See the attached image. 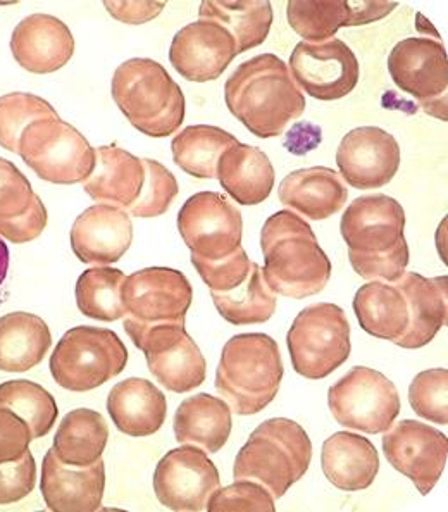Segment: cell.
Instances as JSON below:
<instances>
[{"mask_svg":"<svg viewBox=\"0 0 448 512\" xmlns=\"http://www.w3.org/2000/svg\"><path fill=\"white\" fill-rule=\"evenodd\" d=\"M224 100L230 113L259 138L280 137L307 106L288 64L274 54L240 64L226 80Z\"/></svg>","mask_w":448,"mask_h":512,"instance_id":"6da1fadb","label":"cell"},{"mask_svg":"<svg viewBox=\"0 0 448 512\" xmlns=\"http://www.w3.org/2000/svg\"><path fill=\"white\" fill-rule=\"evenodd\" d=\"M262 275L271 292L288 299H307L323 292L331 278L330 257L304 218L292 211L273 214L261 232Z\"/></svg>","mask_w":448,"mask_h":512,"instance_id":"7a4b0ae2","label":"cell"},{"mask_svg":"<svg viewBox=\"0 0 448 512\" xmlns=\"http://www.w3.org/2000/svg\"><path fill=\"white\" fill-rule=\"evenodd\" d=\"M283 380V361L276 340L264 333H242L224 344L216 390L231 413L252 416L276 399Z\"/></svg>","mask_w":448,"mask_h":512,"instance_id":"3957f363","label":"cell"},{"mask_svg":"<svg viewBox=\"0 0 448 512\" xmlns=\"http://www.w3.org/2000/svg\"><path fill=\"white\" fill-rule=\"evenodd\" d=\"M111 94L119 111L147 137H169L185 121L180 85L152 59L135 57L119 64L112 76Z\"/></svg>","mask_w":448,"mask_h":512,"instance_id":"277c9868","label":"cell"},{"mask_svg":"<svg viewBox=\"0 0 448 512\" xmlns=\"http://www.w3.org/2000/svg\"><path fill=\"white\" fill-rule=\"evenodd\" d=\"M312 444L307 431L292 419L273 418L257 426L235 459V481L259 483L281 499L304 478L311 466Z\"/></svg>","mask_w":448,"mask_h":512,"instance_id":"5b68a950","label":"cell"},{"mask_svg":"<svg viewBox=\"0 0 448 512\" xmlns=\"http://www.w3.org/2000/svg\"><path fill=\"white\" fill-rule=\"evenodd\" d=\"M128 349L112 330L76 326L64 333L50 356V373L69 392H90L121 375Z\"/></svg>","mask_w":448,"mask_h":512,"instance_id":"8992f818","label":"cell"},{"mask_svg":"<svg viewBox=\"0 0 448 512\" xmlns=\"http://www.w3.org/2000/svg\"><path fill=\"white\" fill-rule=\"evenodd\" d=\"M287 344L293 369L307 380H323L349 359V318L330 302L312 304L293 321Z\"/></svg>","mask_w":448,"mask_h":512,"instance_id":"52a82bcc","label":"cell"},{"mask_svg":"<svg viewBox=\"0 0 448 512\" xmlns=\"http://www.w3.org/2000/svg\"><path fill=\"white\" fill-rule=\"evenodd\" d=\"M19 156L45 182L76 185L95 168V149L63 119H42L19 138Z\"/></svg>","mask_w":448,"mask_h":512,"instance_id":"ba28073f","label":"cell"},{"mask_svg":"<svg viewBox=\"0 0 448 512\" xmlns=\"http://www.w3.org/2000/svg\"><path fill=\"white\" fill-rule=\"evenodd\" d=\"M328 406L338 425L380 435L393 425L402 402L399 390L383 373L355 366L328 390Z\"/></svg>","mask_w":448,"mask_h":512,"instance_id":"9c48e42d","label":"cell"},{"mask_svg":"<svg viewBox=\"0 0 448 512\" xmlns=\"http://www.w3.org/2000/svg\"><path fill=\"white\" fill-rule=\"evenodd\" d=\"M388 73L393 83L414 97L423 111L447 121V50L438 40L405 38L388 56Z\"/></svg>","mask_w":448,"mask_h":512,"instance_id":"30bf717a","label":"cell"},{"mask_svg":"<svg viewBox=\"0 0 448 512\" xmlns=\"http://www.w3.org/2000/svg\"><path fill=\"white\" fill-rule=\"evenodd\" d=\"M178 230L192 256L218 261L242 245V213L224 195L200 192L181 207Z\"/></svg>","mask_w":448,"mask_h":512,"instance_id":"8fae6325","label":"cell"},{"mask_svg":"<svg viewBox=\"0 0 448 512\" xmlns=\"http://www.w3.org/2000/svg\"><path fill=\"white\" fill-rule=\"evenodd\" d=\"M219 487L218 468L206 450L193 445L169 450L154 473L157 500L171 511H207V504Z\"/></svg>","mask_w":448,"mask_h":512,"instance_id":"7c38bea8","label":"cell"},{"mask_svg":"<svg viewBox=\"0 0 448 512\" xmlns=\"http://www.w3.org/2000/svg\"><path fill=\"white\" fill-rule=\"evenodd\" d=\"M293 82L318 100L347 97L359 83L361 66L349 45L340 38L323 44L299 42L290 56Z\"/></svg>","mask_w":448,"mask_h":512,"instance_id":"4fadbf2b","label":"cell"},{"mask_svg":"<svg viewBox=\"0 0 448 512\" xmlns=\"http://www.w3.org/2000/svg\"><path fill=\"white\" fill-rule=\"evenodd\" d=\"M383 452L386 461L426 497L447 466V435L419 421L404 419L385 431Z\"/></svg>","mask_w":448,"mask_h":512,"instance_id":"5bb4252c","label":"cell"},{"mask_svg":"<svg viewBox=\"0 0 448 512\" xmlns=\"http://www.w3.org/2000/svg\"><path fill=\"white\" fill-rule=\"evenodd\" d=\"M121 295L126 316L147 325L185 321L193 300L187 276L171 268L140 269L126 276Z\"/></svg>","mask_w":448,"mask_h":512,"instance_id":"9a60e30c","label":"cell"},{"mask_svg":"<svg viewBox=\"0 0 448 512\" xmlns=\"http://www.w3.org/2000/svg\"><path fill=\"white\" fill-rule=\"evenodd\" d=\"M402 161L397 140L378 126H361L343 137L336 150L340 176L357 190H374L392 182Z\"/></svg>","mask_w":448,"mask_h":512,"instance_id":"2e32d148","label":"cell"},{"mask_svg":"<svg viewBox=\"0 0 448 512\" xmlns=\"http://www.w3.org/2000/svg\"><path fill=\"white\" fill-rule=\"evenodd\" d=\"M237 57V44L223 26L206 19L181 28L176 33L169 61L188 82L218 80Z\"/></svg>","mask_w":448,"mask_h":512,"instance_id":"e0dca14e","label":"cell"},{"mask_svg":"<svg viewBox=\"0 0 448 512\" xmlns=\"http://www.w3.org/2000/svg\"><path fill=\"white\" fill-rule=\"evenodd\" d=\"M404 207L388 195L359 197L342 216L340 232L352 252L385 254L404 242Z\"/></svg>","mask_w":448,"mask_h":512,"instance_id":"ac0fdd59","label":"cell"},{"mask_svg":"<svg viewBox=\"0 0 448 512\" xmlns=\"http://www.w3.org/2000/svg\"><path fill=\"white\" fill-rule=\"evenodd\" d=\"M397 2L383 0H292L288 2V23L307 44H323L335 38L343 26H364L386 18Z\"/></svg>","mask_w":448,"mask_h":512,"instance_id":"d6986e66","label":"cell"},{"mask_svg":"<svg viewBox=\"0 0 448 512\" xmlns=\"http://www.w3.org/2000/svg\"><path fill=\"white\" fill-rule=\"evenodd\" d=\"M133 242L130 214L119 207L97 204L76 218L71 228V249L83 264L118 263Z\"/></svg>","mask_w":448,"mask_h":512,"instance_id":"ffe728a7","label":"cell"},{"mask_svg":"<svg viewBox=\"0 0 448 512\" xmlns=\"http://www.w3.org/2000/svg\"><path fill=\"white\" fill-rule=\"evenodd\" d=\"M11 50L21 68L35 75H50L71 61L75 37L56 16L32 14L14 28Z\"/></svg>","mask_w":448,"mask_h":512,"instance_id":"44dd1931","label":"cell"},{"mask_svg":"<svg viewBox=\"0 0 448 512\" xmlns=\"http://www.w3.org/2000/svg\"><path fill=\"white\" fill-rule=\"evenodd\" d=\"M106 488V466L100 459L88 468L61 463L50 449L42 463L40 490L54 512H94L102 506Z\"/></svg>","mask_w":448,"mask_h":512,"instance_id":"7402d4cb","label":"cell"},{"mask_svg":"<svg viewBox=\"0 0 448 512\" xmlns=\"http://www.w3.org/2000/svg\"><path fill=\"white\" fill-rule=\"evenodd\" d=\"M447 276L426 278L404 273L393 285L399 288L409 309V325L393 344L402 349H421L430 344L447 323Z\"/></svg>","mask_w":448,"mask_h":512,"instance_id":"603a6c76","label":"cell"},{"mask_svg":"<svg viewBox=\"0 0 448 512\" xmlns=\"http://www.w3.org/2000/svg\"><path fill=\"white\" fill-rule=\"evenodd\" d=\"M107 413L114 426L128 437H150L166 423L168 400L152 381L128 378L112 387Z\"/></svg>","mask_w":448,"mask_h":512,"instance_id":"cb8c5ba5","label":"cell"},{"mask_svg":"<svg viewBox=\"0 0 448 512\" xmlns=\"http://www.w3.org/2000/svg\"><path fill=\"white\" fill-rule=\"evenodd\" d=\"M278 197L283 206L305 218L323 221L342 211L349 199V190L335 169L316 166L293 171L283 178Z\"/></svg>","mask_w":448,"mask_h":512,"instance_id":"d4e9b609","label":"cell"},{"mask_svg":"<svg viewBox=\"0 0 448 512\" xmlns=\"http://www.w3.org/2000/svg\"><path fill=\"white\" fill-rule=\"evenodd\" d=\"M145 182L142 159L116 145L95 150V168L83 182L92 199L126 211L138 199Z\"/></svg>","mask_w":448,"mask_h":512,"instance_id":"484cf974","label":"cell"},{"mask_svg":"<svg viewBox=\"0 0 448 512\" xmlns=\"http://www.w3.org/2000/svg\"><path fill=\"white\" fill-rule=\"evenodd\" d=\"M321 466L331 485L343 492H361L376 480L380 456L368 438L338 431L324 442Z\"/></svg>","mask_w":448,"mask_h":512,"instance_id":"4316f807","label":"cell"},{"mask_svg":"<svg viewBox=\"0 0 448 512\" xmlns=\"http://www.w3.org/2000/svg\"><path fill=\"white\" fill-rule=\"evenodd\" d=\"M216 178L226 194L242 206H257L268 199L274 187V168L257 147L237 144L224 150Z\"/></svg>","mask_w":448,"mask_h":512,"instance_id":"83f0119b","label":"cell"},{"mask_svg":"<svg viewBox=\"0 0 448 512\" xmlns=\"http://www.w3.org/2000/svg\"><path fill=\"white\" fill-rule=\"evenodd\" d=\"M231 426V409L224 400L197 394L181 402L173 428L178 444L193 445L216 454L228 442Z\"/></svg>","mask_w":448,"mask_h":512,"instance_id":"f1b7e54d","label":"cell"},{"mask_svg":"<svg viewBox=\"0 0 448 512\" xmlns=\"http://www.w3.org/2000/svg\"><path fill=\"white\" fill-rule=\"evenodd\" d=\"M52 335L35 314L9 313L0 318V371L25 373L44 361Z\"/></svg>","mask_w":448,"mask_h":512,"instance_id":"f546056e","label":"cell"},{"mask_svg":"<svg viewBox=\"0 0 448 512\" xmlns=\"http://www.w3.org/2000/svg\"><path fill=\"white\" fill-rule=\"evenodd\" d=\"M199 18L218 23L237 44V56L266 42L273 25V7L268 0H204Z\"/></svg>","mask_w":448,"mask_h":512,"instance_id":"4dcf8cb0","label":"cell"},{"mask_svg":"<svg viewBox=\"0 0 448 512\" xmlns=\"http://www.w3.org/2000/svg\"><path fill=\"white\" fill-rule=\"evenodd\" d=\"M354 313L362 330L395 342L409 325V309L404 295L393 283L369 281L354 297Z\"/></svg>","mask_w":448,"mask_h":512,"instance_id":"1f68e13d","label":"cell"},{"mask_svg":"<svg viewBox=\"0 0 448 512\" xmlns=\"http://www.w3.org/2000/svg\"><path fill=\"white\" fill-rule=\"evenodd\" d=\"M109 440V426L92 409H75L64 416L54 437V454L61 463L88 468L102 459Z\"/></svg>","mask_w":448,"mask_h":512,"instance_id":"d6a6232c","label":"cell"},{"mask_svg":"<svg viewBox=\"0 0 448 512\" xmlns=\"http://www.w3.org/2000/svg\"><path fill=\"white\" fill-rule=\"evenodd\" d=\"M240 144L231 133L224 132L218 126H188L173 138L171 150L176 166L187 175L200 180L216 178L219 159L224 150Z\"/></svg>","mask_w":448,"mask_h":512,"instance_id":"836d02e7","label":"cell"},{"mask_svg":"<svg viewBox=\"0 0 448 512\" xmlns=\"http://www.w3.org/2000/svg\"><path fill=\"white\" fill-rule=\"evenodd\" d=\"M221 318L235 326L266 323L276 313V294L266 285L262 268L254 263L247 278L228 292H211Z\"/></svg>","mask_w":448,"mask_h":512,"instance_id":"e575fe53","label":"cell"},{"mask_svg":"<svg viewBox=\"0 0 448 512\" xmlns=\"http://www.w3.org/2000/svg\"><path fill=\"white\" fill-rule=\"evenodd\" d=\"M150 373L162 387L175 394H188L206 381V359L188 333L171 347L145 354Z\"/></svg>","mask_w":448,"mask_h":512,"instance_id":"d590c367","label":"cell"},{"mask_svg":"<svg viewBox=\"0 0 448 512\" xmlns=\"http://www.w3.org/2000/svg\"><path fill=\"white\" fill-rule=\"evenodd\" d=\"M126 276L114 268H92L83 271L76 281V304L87 318L118 321L125 318L126 307L121 295Z\"/></svg>","mask_w":448,"mask_h":512,"instance_id":"8d00e7d4","label":"cell"},{"mask_svg":"<svg viewBox=\"0 0 448 512\" xmlns=\"http://www.w3.org/2000/svg\"><path fill=\"white\" fill-rule=\"evenodd\" d=\"M0 407H6L18 414L32 431L33 440L47 437L59 416L56 399L42 385L28 380L2 383Z\"/></svg>","mask_w":448,"mask_h":512,"instance_id":"74e56055","label":"cell"},{"mask_svg":"<svg viewBox=\"0 0 448 512\" xmlns=\"http://www.w3.org/2000/svg\"><path fill=\"white\" fill-rule=\"evenodd\" d=\"M42 119H59L56 109L47 100L33 94L2 95L0 97V147L18 154L19 138L26 128Z\"/></svg>","mask_w":448,"mask_h":512,"instance_id":"f35d334b","label":"cell"},{"mask_svg":"<svg viewBox=\"0 0 448 512\" xmlns=\"http://www.w3.org/2000/svg\"><path fill=\"white\" fill-rule=\"evenodd\" d=\"M145 168V182L138 199L126 213L135 218H157L168 213L178 195V182L166 166L154 159H142Z\"/></svg>","mask_w":448,"mask_h":512,"instance_id":"ab89813d","label":"cell"},{"mask_svg":"<svg viewBox=\"0 0 448 512\" xmlns=\"http://www.w3.org/2000/svg\"><path fill=\"white\" fill-rule=\"evenodd\" d=\"M409 402L417 416L436 425H448V369L419 373L409 388Z\"/></svg>","mask_w":448,"mask_h":512,"instance_id":"60d3db41","label":"cell"},{"mask_svg":"<svg viewBox=\"0 0 448 512\" xmlns=\"http://www.w3.org/2000/svg\"><path fill=\"white\" fill-rule=\"evenodd\" d=\"M273 495L254 481L238 480L230 487H219L212 495L209 512H274Z\"/></svg>","mask_w":448,"mask_h":512,"instance_id":"b9f144b4","label":"cell"},{"mask_svg":"<svg viewBox=\"0 0 448 512\" xmlns=\"http://www.w3.org/2000/svg\"><path fill=\"white\" fill-rule=\"evenodd\" d=\"M192 264L207 287L211 288V292H228L231 288H237L247 278L254 261H250L247 252L240 245L231 256L218 261H207L192 256Z\"/></svg>","mask_w":448,"mask_h":512,"instance_id":"7bdbcfd3","label":"cell"},{"mask_svg":"<svg viewBox=\"0 0 448 512\" xmlns=\"http://www.w3.org/2000/svg\"><path fill=\"white\" fill-rule=\"evenodd\" d=\"M37 197L28 178L11 161L0 157V221L28 213Z\"/></svg>","mask_w":448,"mask_h":512,"instance_id":"ee69618b","label":"cell"},{"mask_svg":"<svg viewBox=\"0 0 448 512\" xmlns=\"http://www.w3.org/2000/svg\"><path fill=\"white\" fill-rule=\"evenodd\" d=\"M349 261L355 273L369 281L393 283L404 275L409 264V245L400 242L385 254H357L349 250Z\"/></svg>","mask_w":448,"mask_h":512,"instance_id":"f6af8a7d","label":"cell"},{"mask_svg":"<svg viewBox=\"0 0 448 512\" xmlns=\"http://www.w3.org/2000/svg\"><path fill=\"white\" fill-rule=\"evenodd\" d=\"M37 483V464L32 452L13 463L0 464V506L14 504L32 494Z\"/></svg>","mask_w":448,"mask_h":512,"instance_id":"bcb514c9","label":"cell"},{"mask_svg":"<svg viewBox=\"0 0 448 512\" xmlns=\"http://www.w3.org/2000/svg\"><path fill=\"white\" fill-rule=\"evenodd\" d=\"M32 431L11 409L0 407V464L25 456L32 444Z\"/></svg>","mask_w":448,"mask_h":512,"instance_id":"7dc6e473","label":"cell"},{"mask_svg":"<svg viewBox=\"0 0 448 512\" xmlns=\"http://www.w3.org/2000/svg\"><path fill=\"white\" fill-rule=\"evenodd\" d=\"M49 221L47 207L40 197L33 202L32 209L18 218L0 221V237L6 238L13 244H28L40 237Z\"/></svg>","mask_w":448,"mask_h":512,"instance_id":"c3c4849f","label":"cell"},{"mask_svg":"<svg viewBox=\"0 0 448 512\" xmlns=\"http://www.w3.org/2000/svg\"><path fill=\"white\" fill-rule=\"evenodd\" d=\"M104 6L119 23L144 25L162 13L166 2H104Z\"/></svg>","mask_w":448,"mask_h":512,"instance_id":"681fc988","label":"cell"},{"mask_svg":"<svg viewBox=\"0 0 448 512\" xmlns=\"http://www.w3.org/2000/svg\"><path fill=\"white\" fill-rule=\"evenodd\" d=\"M321 144V128L316 126L309 135H299V133L292 130L288 133L287 138V149L293 154H305L309 150H314L318 145Z\"/></svg>","mask_w":448,"mask_h":512,"instance_id":"f907efd6","label":"cell"},{"mask_svg":"<svg viewBox=\"0 0 448 512\" xmlns=\"http://www.w3.org/2000/svg\"><path fill=\"white\" fill-rule=\"evenodd\" d=\"M9 263H11V256H9V247L6 242L0 238V306L6 302L9 297V285H7V278H9Z\"/></svg>","mask_w":448,"mask_h":512,"instance_id":"816d5d0a","label":"cell"}]
</instances>
